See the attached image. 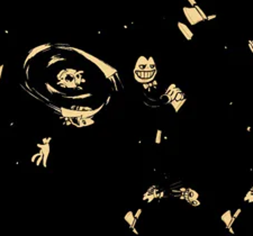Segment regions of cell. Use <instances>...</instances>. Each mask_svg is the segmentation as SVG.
<instances>
[{
	"instance_id": "obj_1",
	"label": "cell",
	"mask_w": 253,
	"mask_h": 236,
	"mask_svg": "<svg viewBox=\"0 0 253 236\" xmlns=\"http://www.w3.org/2000/svg\"><path fill=\"white\" fill-rule=\"evenodd\" d=\"M54 47H55V49H60L62 51L75 52V53L82 55L84 59H87V60L90 61L91 63H93V64L104 73V75L106 77V79L110 80L111 82H112V84H114L115 87H117V82H116V81H117V79H118V72H117V70H116L115 68H112L111 65L107 64L106 62L101 61L100 59H98V57L91 55L90 53H88V52H84V51H82V50H80V49H78V47L70 46V45H67V44H62V43H61V44H54Z\"/></svg>"
},
{
	"instance_id": "obj_2",
	"label": "cell",
	"mask_w": 253,
	"mask_h": 236,
	"mask_svg": "<svg viewBox=\"0 0 253 236\" xmlns=\"http://www.w3.org/2000/svg\"><path fill=\"white\" fill-rule=\"evenodd\" d=\"M156 63L153 57H146L142 55L137 59L134 68V78L137 82L142 84L151 83L156 77Z\"/></svg>"
},
{
	"instance_id": "obj_3",
	"label": "cell",
	"mask_w": 253,
	"mask_h": 236,
	"mask_svg": "<svg viewBox=\"0 0 253 236\" xmlns=\"http://www.w3.org/2000/svg\"><path fill=\"white\" fill-rule=\"evenodd\" d=\"M50 141L51 138H45L42 143L37 144V148H38V152L36 154L33 155L32 157V162L35 165L40 166L42 165L43 168H46L47 164V159H49V155H50Z\"/></svg>"
},
{
	"instance_id": "obj_4",
	"label": "cell",
	"mask_w": 253,
	"mask_h": 236,
	"mask_svg": "<svg viewBox=\"0 0 253 236\" xmlns=\"http://www.w3.org/2000/svg\"><path fill=\"white\" fill-rule=\"evenodd\" d=\"M182 11L187 18V21H189L190 25H197L198 23L204 21V18L202 17V15L199 14V11L197 10V8L195 6L191 7H183Z\"/></svg>"
},
{
	"instance_id": "obj_5",
	"label": "cell",
	"mask_w": 253,
	"mask_h": 236,
	"mask_svg": "<svg viewBox=\"0 0 253 236\" xmlns=\"http://www.w3.org/2000/svg\"><path fill=\"white\" fill-rule=\"evenodd\" d=\"M52 47H54L53 44H51V43H46V44H42V45H38V46L32 49V50L28 52V54H27V56H26V59H25V61H24V69L27 68V64L30 62V60H33L37 54H40V53H42V52L50 51Z\"/></svg>"
},
{
	"instance_id": "obj_6",
	"label": "cell",
	"mask_w": 253,
	"mask_h": 236,
	"mask_svg": "<svg viewBox=\"0 0 253 236\" xmlns=\"http://www.w3.org/2000/svg\"><path fill=\"white\" fill-rule=\"evenodd\" d=\"M181 196L182 199H184L187 202L191 204L192 206H199L200 201H199V195L197 191H195L193 189L190 188H183L181 189Z\"/></svg>"
},
{
	"instance_id": "obj_7",
	"label": "cell",
	"mask_w": 253,
	"mask_h": 236,
	"mask_svg": "<svg viewBox=\"0 0 253 236\" xmlns=\"http://www.w3.org/2000/svg\"><path fill=\"white\" fill-rule=\"evenodd\" d=\"M179 91H181V89L178 88L176 84L169 86V88L165 90V92L162 94V99H164V103L170 105V103L176 98V96L179 93Z\"/></svg>"
},
{
	"instance_id": "obj_8",
	"label": "cell",
	"mask_w": 253,
	"mask_h": 236,
	"mask_svg": "<svg viewBox=\"0 0 253 236\" xmlns=\"http://www.w3.org/2000/svg\"><path fill=\"white\" fill-rule=\"evenodd\" d=\"M164 192L161 191L156 185H152L151 188L147 189V191L144 194V197H143V200L144 201H147V202H152L155 198H160L162 197Z\"/></svg>"
},
{
	"instance_id": "obj_9",
	"label": "cell",
	"mask_w": 253,
	"mask_h": 236,
	"mask_svg": "<svg viewBox=\"0 0 253 236\" xmlns=\"http://www.w3.org/2000/svg\"><path fill=\"white\" fill-rule=\"evenodd\" d=\"M221 219H222V222L225 224V227H226V229H228V232L230 233H234V231H233L232 226L233 224L235 223L234 222V219H233V213L232 210H226L224 214L222 215L221 217Z\"/></svg>"
},
{
	"instance_id": "obj_10",
	"label": "cell",
	"mask_w": 253,
	"mask_h": 236,
	"mask_svg": "<svg viewBox=\"0 0 253 236\" xmlns=\"http://www.w3.org/2000/svg\"><path fill=\"white\" fill-rule=\"evenodd\" d=\"M178 28H179V31H181V34L186 37V40L187 41H190L192 40V37H193V33L192 31L184 24V23H181V21H178Z\"/></svg>"
},
{
	"instance_id": "obj_11",
	"label": "cell",
	"mask_w": 253,
	"mask_h": 236,
	"mask_svg": "<svg viewBox=\"0 0 253 236\" xmlns=\"http://www.w3.org/2000/svg\"><path fill=\"white\" fill-rule=\"evenodd\" d=\"M137 219H138V218L135 216V214H134L133 211H128V213L125 215V220H126V223L128 224V227H130L131 229H133L135 233H136V229H135L134 227L136 225Z\"/></svg>"
},
{
	"instance_id": "obj_12",
	"label": "cell",
	"mask_w": 253,
	"mask_h": 236,
	"mask_svg": "<svg viewBox=\"0 0 253 236\" xmlns=\"http://www.w3.org/2000/svg\"><path fill=\"white\" fill-rule=\"evenodd\" d=\"M186 100H187V98H182V99H173L171 103H170V105L172 106V108L174 109V112L178 113V112L180 110V108L184 105Z\"/></svg>"
},
{
	"instance_id": "obj_13",
	"label": "cell",
	"mask_w": 253,
	"mask_h": 236,
	"mask_svg": "<svg viewBox=\"0 0 253 236\" xmlns=\"http://www.w3.org/2000/svg\"><path fill=\"white\" fill-rule=\"evenodd\" d=\"M244 201H245V202H249V204L253 202V187L246 192V195L244 196Z\"/></svg>"
},
{
	"instance_id": "obj_14",
	"label": "cell",
	"mask_w": 253,
	"mask_h": 236,
	"mask_svg": "<svg viewBox=\"0 0 253 236\" xmlns=\"http://www.w3.org/2000/svg\"><path fill=\"white\" fill-rule=\"evenodd\" d=\"M161 137H162V132L161 131H158V132H156V136H155V143L156 144L161 143Z\"/></svg>"
},
{
	"instance_id": "obj_15",
	"label": "cell",
	"mask_w": 253,
	"mask_h": 236,
	"mask_svg": "<svg viewBox=\"0 0 253 236\" xmlns=\"http://www.w3.org/2000/svg\"><path fill=\"white\" fill-rule=\"evenodd\" d=\"M248 44H249V47H250V50H251V52H252V54H253V41H251V40H250Z\"/></svg>"
},
{
	"instance_id": "obj_16",
	"label": "cell",
	"mask_w": 253,
	"mask_h": 236,
	"mask_svg": "<svg viewBox=\"0 0 253 236\" xmlns=\"http://www.w3.org/2000/svg\"><path fill=\"white\" fill-rule=\"evenodd\" d=\"M188 2L190 3V6H196V5H197L196 0H188Z\"/></svg>"
},
{
	"instance_id": "obj_17",
	"label": "cell",
	"mask_w": 253,
	"mask_h": 236,
	"mask_svg": "<svg viewBox=\"0 0 253 236\" xmlns=\"http://www.w3.org/2000/svg\"><path fill=\"white\" fill-rule=\"evenodd\" d=\"M2 69H3V65H0V79H1V75H2Z\"/></svg>"
}]
</instances>
